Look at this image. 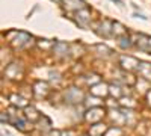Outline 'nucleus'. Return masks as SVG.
Instances as JSON below:
<instances>
[{
  "mask_svg": "<svg viewBox=\"0 0 151 136\" xmlns=\"http://www.w3.org/2000/svg\"><path fill=\"white\" fill-rule=\"evenodd\" d=\"M65 100L71 104H76V103H80L83 100V94L82 91H79L77 88H70L67 92H65Z\"/></svg>",
  "mask_w": 151,
  "mask_h": 136,
  "instance_id": "obj_1",
  "label": "nucleus"
},
{
  "mask_svg": "<svg viewBox=\"0 0 151 136\" xmlns=\"http://www.w3.org/2000/svg\"><path fill=\"white\" fill-rule=\"evenodd\" d=\"M76 17H77V24L82 27H86L91 21V17H89V11L86 8H82L79 11H76Z\"/></svg>",
  "mask_w": 151,
  "mask_h": 136,
  "instance_id": "obj_2",
  "label": "nucleus"
},
{
  "mask_svg": "<svg viewBox=\"0 0 151 136\" xmlns=\"http://www.w3.org/2000/svg\"><path fill=\"white\" fill-rule=\"evenodd\" d=\"M139 73L142 74V77L145 79H151V65L147 62H139Z\"/></svg>",
  "mask_w": 151,
  "mask_h": 136,
  "instance_id": "obj_3",
  "label": "nucleus"
},
{
  "mask_svg": "<svg viewBox=\"0 0 151 136\" xmlns=\"http://www.w3.org/2000/svg\"><path fill=\"white\" fill-rule=\"evenodd\" d=\"M55 53L58 56H67L68 55V45L65 42H56L55 44Z\"/></svg>",
  "mask_w": 151,
  "mask_h": 136,
  "instance_id": "obj_4",
  "label": "nucleus"
},
{
  "mask_svg": "<svg viewBox=\"0 0 151 136\" xmlns=\"http://www.w3.org/2000/svg\"><path fill=\"white\" fill-rule=\"evenodd\" d=\"M35 92L38 95H45L48 92V85L45 82H36L35 83Z\"/></svg>",
  "mask_w": 151,
  "mask_h": 136,
  "instance_id": "obj_5",
  "label": "nucleus"
},
{
  "mask_svg": "<svg viewBox=\"0 0 151 136\" xmlns=\"http://www.w3.org/2000/svg\"><path fill=\"white\" fill-rule=\"evenodd\" d=\"M26 117L30 119V121H36L38 118H40V115H38V112H36V109L35 107H29V106H26Z\"/></svg>",
  "mask_w": 151,
  "mask_h": 136,
  "instance_id": "obj_6",
  "label": "nucleus"
},
{
  "mask_svg": "<svg viewBox=\"0 0 151 136\" xmlns=\"http://www.w3.org/2000/svg\"><path fill=\"white\" fill-rule=\"evenodd\" d=\"M104 130H106L104 124H95V126L91 127V135L92 136H101Z\"/></svg>",
  "mask_w": 151,
  "mask_h": 136,
  "instance_id": "obj_7",
  "label": "nucleus"
},
{
  "mask_svg": "<svg viewBox=\"0 0 151 136\" xmlns=\"http://www.w3.org/2000/svg\"><path fill=\"white\" fill-rule=\"evenodd\" d=\"M119 45H121L122 48H129V47H132V40H130V36H129L127 33L119 36Z\"/></svg>",
  "mask_w": 151,
  "mask_h": 136,
  "instance_id": "obj_8",
  "label": "nucleus"
},
{
  "mask_svg": "<svg viewBox=\"0 0 151 136\" xmlns=\"http://www.w3.org/2000/svg\"><path fill=\"white\" fill-rule=\"evenodd\" d=\"M9 98H11V100H14V101H12V103H14L15 106H27L26 100H23L21 97H17V95H11Z\"/></svg>",
  "mask_w": 151,
  "mask_h": 136,
  "instance_id": "obj_9",
  "label": "nucleus"
}]
</instances>
